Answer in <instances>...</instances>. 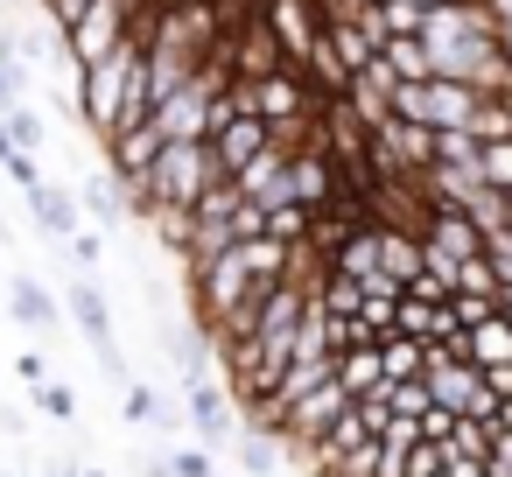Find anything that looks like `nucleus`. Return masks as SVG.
<instances>
[{
	"instance_id": "nucleus-1",
	"label": "nucleus",
	"mask_w": 512,
	"mask_h": 477,
	"mask_svg": "<svg viewBox=\"0 0 512 477\" xmlns=\"http://www.w3.org/2000/svg\"><path fill=\"white\" fill-rule=\"evenodd\" d=\"M78 106H85V120H92L99 141L148 120V99H141V36H127L120 50H106L99 64L78 71Z\"/></svg>"
},
{
	"instance_id": "nucleus-2",
	"label": "nucleus",
	"mask_w": 512,
	"mask_h": 477,
	"mask_svg": "<svg viewBox=\"0 0 512 477\" xmlns=\"http://www.w3.org/2000/svg\"><path fill=\"white\" fill-rule=\"evenodd\" d=\"M225 99H232V57H225V43H218V50H204V57H197L190 85H176L148 120H155V134H162V141H204Z\"/></svg>"
},
{
	"instance_id": "nucleus-3",
	"label": "nucleus",
	"mask_w": 512,
	"mask_h": 477,
	"mask_svg": "<svg viewBox=\"0 0 512 477\" xmlns=\"http://www.w3.org/2000/svg\"><path fill=\"white\" fill-rule=\"evenodd\" d=\"M232 99H239L246 113H260L281 148H309L316 92H309V78H302L295 64H281V71H267V78H232Z\"/></svg>"
},
{
	"instance_id": "nucleus-4",
	"label": "nucleus",
	"mask_w": 512,
	"mask_h": 477,
	"mask_svg": "<svg viewBox=\"0 0 512 477\" xmlns=\"http://www.w3.org/2000/svg\"><path fill=\"white\" fill-rule=\"evenodd\" d=\"M218 176H225V169L211 162V141H162V155H155V169H148L134 211H197V197H204Z\"/></svg>"
},
{
	"instance_id": "nucleus-5",
	"label": "nucleus",
	"mask_w": 512,
	"mask_h": 477,
	"mask_svg": "<svg viewBox=\"0 0 512 477\" xmlns=\"http://www.w3.org/2000/svg\"><path fill=\"white\" fill-rule=\"evenodd\" d=\"M421 393H428V407H449V414L491 421V393H484L477 365H470L456 344H428V358H421Z\"/></svg>"
},
{
	"instance_id": "nucleus-6",
	"label": "nucleus",
	"mask_w": 512,
	"mask_h": 477,
	"mask_svg": "<svg viewBox=\"0 0 512 477\" xmlns=\"http://www.w3.org/2000/svg\"><path fill=\"white\" fill-rule=\"evenodd\" d=\"M127 36H141V0H92V8H85L71 29H57V43H64L71 71L99 64V57H106V50H120Z\"/></svg>"
},
{
	"instance_id": "nucleus-7",
	"label": "nucleus",
	"mask_w": 512,
	"mask_h": 477,
	"mask_svg": "<svg viewBox=\"0 0 512 477\" xmlns=\"http://www.w3.org/2000/svg\"><path fill=\"white\" fill-rule=\"evenodd\" d=\"M204 141H211V162H218L225 176H239V169H246V162H253L267 141H274V134H267V120H260V113H246L239 99H225Z\"/></svg>"
},
{
	"instance_id": "nucleus-8",
	"label": "nucleus",
	"mask_w": 512,
	"mask_h": 477,
	"mask_svg": "<svg viewBox=\"0 0 512 477\" xmlns=\"http://www.w3.org/2000/svg\"><path fill=\"white\" fill-rule=\"evenodd\" d=\"M253 15L267 22V36L281 43V57H288V64H302V57L316 50V36H323L316 0H253Z\"/></svg>"
},
{
	"instance_id": "nucleus-9",
	"label": "nucleus",
	"mask_w": 512,
	"mask_h": 477,
	"mask_svg": "<svg viewBox=\"0 0 512 477\" xmlns=\"http://www.w3.org/2000/svg\"><path fill=\"white\" fill-rule=\"evenodd\" d=\"M337 183H344V169L309 141V148H295L288 155V204H302V211H323L330 197H337Z\"/></svg>"
},
{
	"instance_id": "nucleus-10",
	"label": "nucleus",
	"mask_w": 512,
	"mask_h": 477,
	"mask_svg": "<svg viewBox=\"0 0 512 477\" xmlns=\"http://www.w3.org/2000/svg\"><path fill=\"white\" fill-rule=\"evenodd\" d=\"M71 316H78V330H85V344L99 351V365H106V379H127V372H120V351H113V309H106V295H99L92 281H71Z\"/></svg>"
},
{
	"instance_id": "nucleus-11",
	"label": "nucleus",
	"mask_w": 512,
	"mask_h": 477,
	"mask_svg": "<svg viewBox=\"0 0 512 477\" xmlns=\"http://www.w3.org/2000/svg\"><path fill=\"white\" fill-rule=\"evenodd\" d=\"M288 155H295V148L267 141V148L232 176V183H239V197H246V204H260V211H267V204H288Z\"/></svg>"
},
{
	"instance_id": "nucleus-12",
	"label": "nucleus",
	"mask_w": 512,
	"mask_h": 477,
	"mask_svg": "<svg viewBox=\"0 0 512 477\" xmlns=\"http://www.w3.org/2000/svg\"><path fill=\"white\" fill-rule=\"evenodd\" d=\"M421 246L449 253V260H477L484 253V232L470 225V211H449V204H428L421 211Z\"/></svg>"
},
{
	"instance_id": "nucleus-13",
	"label": "nucleus",
	"mask_w": 512,
	"mask_h": 477,
	"mask_svg": "<svg viewBox=\"0 0 512 477\" xmlns=\"http://www.w3.org/2000/svg\"><path fill=\"white\" fill-rule=\"evenodd\" d=\"M225 57H232V78H267V71H281V64H288L260 15H253V22H239V29L225 36Z\"/></svg>"
},
{
	"instance_id": "nucleus-14",
	"label": "nucleus",
	"mask_w": 512,
	"mask_h": 477,
	"mask_svg": "<svg viewBox=\"0 0 512 477\" xmlns=\"http://www.w3.org/2000/svg\"><path fill=\"white\" fill-rule=\"evenodd\" d=\"M29 211H36V225H43L50 246H71V232H78V197H71V190L36 183V190H29Z\"/></svg>"
},
{
	"instance_id": "nucleus-15",
	"label": "nucleus",
	"mask_w": 512,
	"mask_h": 477,
	"mask_svg": "<svg viewBox=\"0 0 512 477\" xmlns=\"http://www.w3.org/2000/svg\"><path fill=\"white\" fill-rule=\"evenodd\" d=\"M190 421H197V435L218 449V442H239V414L225 407V393L211 386V379H197L190 386Z\"/></svg>"
},
{
	"instance_id": "nucleus-16",
	"label": "nucleus",
	"mask_w": 512,
	"mask_h": 477,
	"mask_svg": "<svg viewBox=\"0 0 512 477\" xmlns=\"http://www.w3.org/2000/svg\"><path fill=\"white\" fill-rule=\"evenodd\" d=\"M379 274L407 288V281L421 274V232H407V225H379Z\"/></svg>"
},
{
	"instance_id": "nucleus-17",
	"label": "nucleus",
	"mask_w": 512,
	"mask_h": 477,
	"mask_svg": "<svg viewBox=\"0 0 512 477\" xmlns=\"http://www.w3.org/2000/svg\"><path fill=\"white\" fill-rule=\"evenodd\" d=\"M337 386H344L351 400H365V393H379V386H386V365H379V344H351V351H337Z\"/></svg>"
},
{
	"instance_id": "nucleus-18",
	"label": "nucleus",
	"mask_w": 512,
	"mask_h": 477,
	"mask_svg": "<svg viewBox=\"0 0 512 477\" xmlns=\"http://www.w3.org/2000/svg\"><path fill=\"white\" fill-rule=\"evenodd\" d=\"M8 309H15V323H29V330H57V302H50V288L29 281V274L8 281Z\"/></svg>"
},
{
	"instance_id": "nucleus-19",
	"label": "nucleus",
	"mask_w": 512,
	"mask_h": 477,
	"mask_svg": "<svg viewBox=\"0 0 512 477\" xmlns=\"http://www.w3.org/2000/svg\"><path fill=\"white\" fill-rule=\"evenodd\" d=\"M162 337H169V358H176V372L197 386V379L211 372V337H204V330H197V337H183L176 323H162Z\"/></svg>"
},
{
	"instance_id": "nucleus-20",
	"label": "nucleus",
	"mask_w": 512,
	"mask_h": 477,
	"mask_svg": "<svg viewBox=\"0 0 512 477\" xmlns=\"http://www.w3.org/2000/svg\"><path fill=\"white\" fill-rule=\"evenodd\" d=\"M421 358H428V344H414L407 330L379 337V365H386V379H421Z\"/></svg>"
},
{
	"instance_id": "nucleus-21",
	"label": "nucleus",
	"mask_w": 512,
	"mask_h": 477,
	"mask_svg": "<svg viewBox=\"0 0 512 477\" xmlns=\"http://www.w3.org/2000/svg\"><path fill=\"white\" fill-rule=\"evenodd\" d=\"M239 253H246V267H253V281H260V288L288 274V246H281V239H267V232H260V239H246Z\"/></svg>"
},
{
	"instance_id": "nucleus-22",
	"label": "nucleus",
	"mask_w": 512,
	"mask_h": 477,
	"mask_svg": "<svg viewBox=\"0 0 512 477\" xmlns=\"http://www.w3.org/2000/svg\"><path fill=\"white\" fill-rule=\"evenodd\" d=\"M85 204H92V218H99V225H127V190H120L113 176H92Z\"/></svg>"
},
{
	"instance_id": "nucleus-23",
	"label": "nucleus",
	"mask_w": 512,
	"mask_h": 477,
	"mask_svg": "<svg viewBox=\"0 0 512 477\" xmlns=\"http://www.w3.org/2000/svg\"><path fill=\"white\" fill-rule=\"evenodd\" d=\"M0 134H8V148H36L43 141V120L22 99H8V106H0Z\"/></svg>"
},
{
	"instance_id": "nucleus-24",
	"label": "nucleus",
	"mask_w": 512,
	"mask_h": 477,
	"mask_svg": "<svg viewBox=\"0 0 512 477\" xmlns=\"http://www.w3.org/2000/svg\"><path fill=\"white\" fill-rule=\"evenodd\" d=\"M22 85H29V64H22V36H0V106H8V99H22Z\"/></svg>"
},
{
	"instance_id": "nucleus-25",
	"label": "nucleus",
	"mask_w": 512,
	"mask_h": 477,
	"mask_svg": "<svg viewBox=\"0 0 512 477\" xmlns=\"http://www.w3.org/2000/svg\"><path fill=\"white\" fill-rule=\"evenodd\" d=\"M267 239L302 246V239H309V211H302V204H267Z\"/></svg>"
},
{
	"instance_id": "nucleus-26",
	"label": "nucleus",
	"mask_w": 512,
	"mask_h": 477,
	"mask_svg": "<svg viewBox=\"0 0 512 477\" xmlns=\"http://www.w3.org/2000/svg\"><path fill=\"white\" fill-rule=\"evenodd\" d=\"M141 218L155 225V239H162V246H169L176 260L190 253V211H141Z\"/></svg>"
},
{
	"instance_id": "nucleus-27",
	"label": "nucleus",
	"mask_w": 512,
	"mask_h": 477,
	"mask_svg": "<svg viewBox=\"0 0 512 477\" xmlns=\"http://www.w3.org/2000/svg\"><path fill=\"white\" fill-rule=\"evenodd\" d=\"M477 162L491 190H512V141H477Z\"/></svg>"
},
{
	"instance_id": "nucleus-28",
	"label": "nucleus",
	"mask_w": 512,
	"mask_h": 477,
	"mask_svg": "<svg viewBox=\"0 0 512 477\" xmlns=\"http://www.w3.org/2000/svg\"><path fill=\"white\" fill-rule=\"evenodd\" d=\"M239 463H246L253 477H274V435H267V428H253V435L239 442Z\"/></svg>"
},
{
	"instance_id": "nucleus-29",
	"label": "nucleus",
	"mask_w": 512,
	"mask_h": 477,
	"mask_svg": "<svg viewBox=\"0 0 512 477\" xmlns=\"http://www.w3.org/2000/svg\"><path fill=\"white\" fill-rule=\"evenodd\" d=\"M484 260H491V274H498V288H512V225H498V232H484Z\"/></svg>"
},
{
	"instance_id": "nucleus-30",
	"label": "nucleus",
	"mask_w": 512,
	"mask_h": 477,
	"mask_svg": "<svg viewBox=\"0 0 512 477\" xmlns=\"http://www.w3.org/2000/svg\"><path fill=\"white\" fill-rule=\"evenodd\" d=\"M379 22L386 36H421V8H407V0H379Z\"/></svg>"
},
{
	"instance_id": "nucleus-31",
	"label": "nucleus",
	"mask_w": 512,
	"mask_h": 477,
	"mask_svg": "<svg viewBox=\"0 0 512 477\" xmlns=\"http://www.w3.org/2000/svg\"><path fill=\"white\" fill-rule=\"evenodd\" d=\"M36 400H43V414H50V421H78V393H71V386L43 379V393H36Z\"/></svg>"
},
{
	"instance_id": "nucleus-32",
	"label": "nucleus",
	"mask_w": 512,
	"mask_h": 477,
	"mask_svg": "<svg viewBox=\"0 0 512 477\" xmlns=\"http://www.w3.org/2000/svg\"><path fill=\"white\" fill-rule=\"evenodd\" d=\"M477 379H484V393H491V414L512 400V365H477Z\"/></svg>"
},
{
	"instance_id": "nucleus-33",
	"label": "nucleus",
	"mask_w": 512,
	"mask_h": 477,
	"mask_svg": "<svg viewBox=\"0 0 512 477\" xmlns=\"http://www.w3.org/2000/svg\"><path fill=\"white\" fill-rule=\"evenodd\" d=\"M43 8H50V22H57V29H71V22L92 8V0H43Z\"/></svg>"
},
{
	"instance_id": "nucleus-34",
	"label": "nucleus",
	"mask_w": 512,
	"mask_h": 477,
	"mask_svg": "<svg viewBox=\"0 0 512 477\" xmlns=\"http://www.w3.org/2000/svg\"><path fill=\"white\" fill-rule=\"evenodd\" d=\"M498 316H505V323H512V288H498Z\"/></svg>"
},
{
	"instance_id": "nucleus-35",
	"label": "nucleus",
	"mask_w": 512,
	"mask_h": 477,
	"mask_svg": "<svg viewBox=\"0 0 512 477\" xmlns=\"http://www.w3.org/2000/svg\"><path fill=\"white\" fill-rule=\"evenodd\" d=\"M407 8H442V0H407Z\"/></svg>"
},
{
	"instance_id": "nucleus-36",
	"label": "nucleus",
	"mask_w": 512,
	"mask_h": 477,
	"mask_svg": "<svg viewBox=\"0 0 512 477\" xmlns=\"http://www.w3.org/2000/svg\"><path fill=\"white\" fill-rule=\"evenodd\" d=\"M477 477H505V470H491V463H484V470H477Z\"/></svg>"
},
{
	"instance_id": "nucleus-37",
	"label": "nucleus",
	"mask_w": 512,
	"mask_h": 477,
	"mask_svg": "<svg viewBox=\"0 0 512 477\" xmlns=\"http://www.w3.org/2000/svg\"><path fill=\"white\" fill-rule=\"evenodd\" d=\"M50 477H78V470H50Z\"/></svg>"
},
{
	"instance_id": "nucleus-38",
	"label": "nucleus",
	"mask_w": 512,
	"mask_h": 477,
	"mask_svg": "<svg viewBox=\"0 0 512 477\" xmlns=\"http://www.w3.org/2000/svg\"><path fill=\"white\" fill-rule=\"evenodd\" d=\"M0 477H22V470H0Z\"/></svg>"
},
{
	"instance_id": "nucleus-39",
	"label": "nucleus",
	"mask_w": 512,
	"mask_h": 477,
	"mask_svg": "<svg viewBox=\"0 0 512 477\" xmlns=\"http://www.w3.org/2000/svg\"><path fill=\"white\" fill-rule=\"evenodd\" d=\"M78 477H99V470H78Z\"/></svg>"
},
{
	"instance_id": "nucleus-40",
	"label": "nucleus",
	"mask_w": 512,
	"mask_h": 477,
	"mask_svg": "<svg viewBox=\"0 0 512 477\" xmlns=\"http://www.w3.org/2000/svg\"><path fill=\"white\" fill-rule=\"evenodd\" d=\"M372 8H379V0H372Z\"/></svg>"
},
{
	"instance_id": "nucleus-41",
	"label": "nucleus",
	"mask_w": 512,
	"mask_h": 477,
	"mask_svg": "<svg viewBox=\"0 0 512 477\" xmlns=\"http://www.w3.org/2000/svg\"><path fill=\"white\" fill-rule=\"evenodd\" d=\"M435 477H442V470H435Z\"/></svg>"
}]
</instances>
